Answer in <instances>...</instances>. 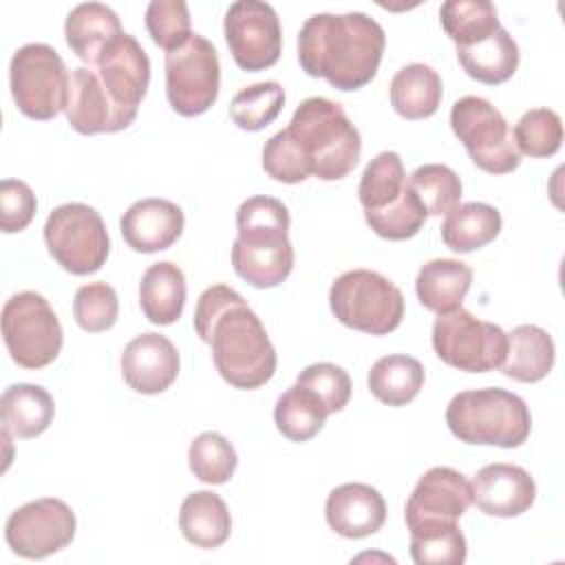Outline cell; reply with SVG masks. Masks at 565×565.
Returning <instances> with one entry per match:
<instances>
[{
	"label": "cell",
	"instance_id": "obj_1",
	"mask_svg": "<svg viewBox=\"0 0 565 565\" xmlns=\"http://www.w3.org/2000/svg\"><path fill=\"white\" fill-rule=\"evenodd\" d=\"M194 331L212 347L218 375L234 388H258L276 373V349L243 296L227 285L207 287L194 309Z\"/></svg>",
	"mask_w": 565,
	"mask_h": 565
},
{
	"label": "cell",
	"instance_id": "obj_2",
	"mask_svg": "<svg viewBox=\"0 0 565 565\" xmlns=\"http://www.w3.org/2000/svg\"><path fill=\"white\" fill-rule=\"evenodd\" d=\"M384 46V29L362 11L316 13L300 26L298 62L307 75L347 93L375 77Z\"/></svg>",
	"mask_w": 565,
	"mask_h": 565
},
{
	"label": "cell",
	"instance_id": "obj_3",
	"mask_svg": "<svg viewBox=\"0 0 565 565\" xmlns=\"http://www.w3.org/2000/svg\"><path fill=\"white\" fill-rule=\"evenodd\" d=\"M285 135L300 154L309 177L320 181L344 179L362 154L358 128L347 117L344 108L327 97L300 102Z\"/></svg>",
	"mask_w": 565,
	"mask_h": 565
},
{
	"label": "cell",
	"instance_id": "obj_4",
	"mask_svg": "<svg viewBox=\"0 0 565 565\" xmlns=\"http://www.w3.org/2000/svg\"><path fill=\"white\" fill-rule=\"evenodd\" d=\"M446 424L463 444L519 448L532 430L523 397L499 386L457 393L446 406Z\"/></svg>",
	"mask_w": 565,
	"mask_h": 565
},
{
	"label": "cell",
	"instance_id": "obj_5",
	"mask_svg": "<svg viewBox=\"0 0 565 565\" xmlns=\"http://www.w3.org/2000/svg\"><path fill=\"white\" fill-rule=\"evenodd\" d=\"M333 316L349 329L386 335L402 324L404 296L395 282L373 269H351L329 289Z\"/></svg>",
	"mask_w": 565,
	"mask_h": 565
},
{
	"label": "cell",
	"instance_id": "obj_6",
	"mask_svg": "<svg viewBox=\"0 0 565 565\" xmlns=\"http://www.w3.org/2000/svg\"><path fill=\"white\" fill-rule=\"evenodd\" d=\"M71 75L60 53L42 42L20 46L9 64V86L18 110L49 121L66 108Z\"/></svg>",
	"mask_w": 565,
	"mask_h": 565
},
{
	"label": "cell",
	"instance_id": "obj_7",
	"mask_svg": "<svg viewBox=\"0 0 565 565\" xmlns=\"http://www.w3.org/2000/svg\"><path fill=\"white\" fill-rule=\"evenodd\" d=\"M2 340L18 366L35 371L60 355L64 331L42 294L20 291L2 307Z\"/></svg>",
	"mask_w": 565,
	"mask_h": 565
},
{
	"label": "cell",
	"instance_id": "obj_8",
	"mask_svg": "<svg viewBox=\"0 0 565 565\" xmlns=\"http://www.w3.org/2000/svg\"><path fill=\"white\" fill-rule=\"evenodd\" d=\"M44 243L53 260L75 276L99 271L110 254L106 223L86 203L57 205L44 223Z\"/></svg>",
	"mask_w": 565,
	"mask_h": 565
},
{
	"label": "cell",
	"instance_id": "obj_9",
	"mask_svg": "<svg viewBox=\"0 0 565 565\" xmlns=\"http://www.w3.org/2000/svg\"><path fill=\"white\" fill-rule=\"evenodd\" d=\"M508 333L488 320H479L463 307L437 313L433 349L441 362L466 373H486L501 366Z\"/></svg>",
	"mask_w": 565,
	"mask_h": 565
},
{
	"label": "cell",
	"instance_id": "obj_10",
	"mask_svg": "<svg viewBox=\"0 0 565 565\" xmlns=\"http://www.w3.org/2000/svg\"><path fill=\"white\" fill-rule=\"evenodd\" d=\"M450 128L468 150L472 163L490 174L519 168L521 154L512 141L505 117L483 97L466 95L450 108Z\"/></svg>",
	"mask_w": 565,
	"mask_h": 565
},
{
	"label": "cell",
	"instance_id": "obj_11",
	"mask_svg": "<svg viewBox=\"0 0 565 565\" xmlns=\"http://www.w3.org/2000/svg\"><path fill=\"white\" fill-rule=\"evenodd\" d=\"M221 88V62L214 44L192 33L190 40L166 53V95L174 113L196 117L212 108Z\"/></svg>",
	"mask_w": 565,
	"mask_h": 565
},
{
	"label": "cell",
	"instance_id": "obj_12",
	"mask_svg": "<svg viewBox=\"0 0 565 565\" xmlns=\"http://www.w3.org/2000/svg\"><path fill=\"white\" fill-rule=\"evenodd\" d=\"M223 33L238 68L247 73L274 66L282 51V29L271 4L238 0L225 11Z\"/></svg>",
	"mask_w": 565,
	"mask_h": 565
},
{
	"label": "cell",
	"instance_id": "obj_13",
	"mask_svg": "<svg viewBox=\"0 0 565 565\" xmlns=\"http://www.w3.org/2000/svg\"><path fill=\"white\" fill-rule=\"evenodd\" d=\"M77 521L68 503L42 497L13 510L4 525V539L22 558H46L75 539Z\"/></svg>",
	"mask_w": 565,
	"mask_h": 565
},
{
	"label": "cell",
	"instance_id": "obj_14",
	"mask_svg": "<svg viewBox=\"0 0 565 565\" xmlns=\"http://www.w3.org/2000/svg\"><path fill=\"white\" fill-rule=\"evenodd\" d=\"M470 505V481L455 468L435 466L419 477L406 501V527L408 532H415L422 527L457 523Z\"/></svg>",
	"mask_w": 565,
	"mask_h": 565
},
{
	"label": "cell",
	"instance_id": "obj_15",
	"mask_svg": "<svg viewBox=\"0 0 565 565\" xmlns=\"http://www.w3.org/2000/svg\"><path fill=\"white\" fill-rule=\"evenodd\" d=\"M95 68L115 106L137 119L139 104L150 84V60L143 46L124 31L102 49Z\"/></svg>",
	"mask_w": 565,
	"mask_h": 565
},
{
	"label": "cell",
	"instance_id": "obj_16",
	"mask_svg": "<svg viewBox=\"0 0 565 565\" xmlns=\"http://www.w3.org/2000/svg\"><path fill=\"white\" fill-rule=\"evenodd\" d=\"M179 366L177 347L166 335L152 331L132 338L121 353L124 382L141 395H157L170 388Z\"/></svg>",
	"mask_w": 565,
	"mask_h": 565
},
{
	"label": "cell",
	"instance_id": "obj_17",
	"mask_svg": "<svg viewBox=\"0 0 565 565\" xmlns=\"http://www.w3.org/2000/svg\"><path fill=\"white\" fill-rule=\"evenodd\" d=\"M472 503L488 516L512 519L527 512L536 499L532 475L514 463H488L472 483Z\"/></svg>",
	"mask_w": 565,
	"mask_h": 565
},
{
	"label": "cell",
	"instance_id": "obj_18",
	"mask_svg": "<svg viewBox=\"0 0 565 565\" xmlns=\"http://www.w3.org/2000/svg\"><path fill=\"white\" fill-rule=\"evenodd\" d=\"M64 110L71 128L79 135L119 132L135 121V117L126 115L115 106L97 73L88 66H79L71 73L68 99Z\"/></svg>",
	"mask_w": 565,
	"mask_h": 565
},
{
	"label": "cell",
	"instance_id": "obj_19",
	"mask_svg": "<svg viewBox=\"0 0 565 565\" xmlns=\"http://www.w3.org/2000/svg\"><path fill=\"white\" fill-rule=\"evenodd\" d=\"M183 210L168 199L135 201L121 216V236L130 249L139 254H154L172 247L183 234Z\"/></svg>",
	"mask_w": 565,
	"mask_h": 565
},
{
	"label": "cell",
	"instance_id": "obj_20",
	"mask_svg": "<svg viewBox=\"0 0 565 565\" xmlns=\"http://www.w3.org/2000/svg\"><path fill=\"white\" fill-rule=\"evenodd\" d=\"M324 519L335 534L344 539H364L382 530L386 521V503L369 483H342L329 492Z\"/></svg>",
	"mask_w": 565,
	"mask_h": 565
},
{
	"label": "cell",
	"instance_id": "obj_21",
	"mask_svg": "<svg viewBox=\"0 0 565 565\" xmlns=\"http://www.w3.org/2000/svg\"><path fill=\"white\" fill-rule=\"evenodd\" d=\"M556 349L552 335L536 324H519L508 333L501 373L516 382H541L554 366Z\"/></svg>",
	"mask_w": 565,
	"mask_h": 565
},
{
	"label": "cell",
	"instance_id": "obj_22",
	"mask_svg": "<svg viewBox=\"0 0 565 565\" xmlns=\"http://www.w3.org/2000/svg\"><path fill=\"white\" fill-rule=\"evenodd\" d=\"M185 276L179 265L161 260L150 265L139 282V305L143 316L159 327L177 322L185 307Z\"/></svg>",
	"mask_w": 565,
	"mask_h": 565
},
{
	"label": "cell",
	"instance_id": "obj_23",
	"mask_svg": "<svg viewBox=\"0 0 565 565\" xmlns=\"http://www.w3.org/2000/svg\"><path fill=\"white\" fill-rule=\"evenodd\" d=\"M121 22L117 13L102 2H82L66 15L64 38L68 49L88 66L95 64L102 49L121 35Z\"/></svg>",
	"mask_w": 565,
	"mask_h": 565
},
{
	"label": "cell",
	"instance_id": "obj_24",
	"mask_svg": "<svg viewBox=\"0 0 565 565\" xmlns=\"http://www.w3.org/2000/svg\"><path fill=\"white\" fill-rule=\"evenodd\" d=\"M391 106L393 110L408 119H426L437 113L441 97H444V86L439 73L422 62H413L402 66L393 79H391Z\"/></svg>",
	"mask_w": 565,
	"mask_h": 565
},
{
	"label": "cell",
	"instance_id": "obj_25",
	"mask_svg": "<svg viewBox=\"0 0 565 565\" xmlns=\"http://www.w3.org/2000/svg\"><path fill=\"white\" fill-rule=\"evenodd\" d=\"M179 527L188 543L201 550L221 547L232 532V516L225 501L212 490H199L183 499Z\"/></svg>",
	"mask_w": 565,
	"mask_h": 565
},
{
	"label": "cell",
	"instance_id": "obj_26",
	"mask_svg": "<svg viewBox=\"0 0 565 565\" xmlns=\"http://www.w3.org/2000/svg\"><path fill=\"white\" fill-rule=\"evenodd\" d=\"M0 417L2 428L13 437L31 439L51 426L55 402L51 393L38 384H11L0 397Z\"/></svg>",
	"mask_w": 565,
	"mask_h": 565
},
{
	"label": "cell",
	"instance_id": "obj_27",
	"mask_svg": "<svg viewBox=\"0 0 565 565\" xmlns=\"http://www.w3.org/2000/svg\"><path fill=\"white\" fill-rule=\"evenodd\" d=\"M472 285V269L455 258H435L422 265L415 278V294L419 302L435 311L446 313L461 307Z\"/></svg>",
	"mask_w": 565,
	"mask_h": 565
},
{
	"label": "cell",
	"instance_id": "obj_28",
	"mask_svg": "<svg viewBox=\"0 0 565 565\" xmlns=\"http://www.w3.org/2000/svg\"><path fill=\"white\" fill-rule=\"evenodd\" d=\"M519 46L503 26L481 42L457 46V60L466 75L488 86L508 82L519 68Z\"/></svg>",
	"mask_w": 565,
	"mask_h": 565
},
{
	"label": "cell",
	"instance_id": "obj_29",
	"mask_svg": "<svg viewBox=\"0 0 565 565\" xmlns=\"http://www.w3.org/2000/svg\"><path fill=\"white\" fill-rule=\"evenodd\" d=\"M501 232V214L494 205L468 201L452 207L441 223V241L457 254H470L492 243Z\"/></svg>",
	"mask_w": 565,
	"mask_h": 565
},
{
	"label": "cell",
	"instance_id": "obj_30",
	"mask_svg": "<svg viewBox=\"0 0 565 565\" xmlns=\"http://www.w3.org/2000/svg\"><path fill=\"white\" fill-rule=\"evenodd\" d=\"M234 271L256 289H271L287 280L294 269V247L289 241L280 245H247L238 238L232 245Z\"/></svg>",
	"mask_w": 565,
	"mask_h": 565
},
{
	"label": "cell",
	"instance_id": "obj_31",
	"mask_svg": "<svg viewBox=\"0 0 565 565\" xmlns=\"http://www.w3.org/2000/svg\"><path fill=\"white\" fill-rule=\"evenodd\" d=\"M424 366L413 355H384L380 358L366 377L369 391L386 406H406L417 397L424 386Z\"/></svg>",
	"mask_w": 565,
	"mask_h": 565
},
{
	"label": "cell",
	"instance_id": "obj_32",
	"mask_svg": "<svg viewBox=\"0 0 565 565\" xmlns=\"http://www.w3.org/2000/svg\"><path fill=\"white\" fill-rule=\"evenodd\" d=\"M327 417H329V411L324 402L311 388L300 384L289 386L276 399V406H274L276 428L289 441H309L322 430Z\"/></svg>",
	"mask_w": 565,
	"mask_h": 565
},
{
	"label": "cell",
	"instance_id": "obj_33",
	"mask_svg": "<svg viewBox=\"0 0 565 565\" xmlns=\"http://www.w3.org/2000/svg\"><path fill=\"white\" fill-rule=\"evenodd\" d=\"M289 210L274 196H249L236 210L238 241L247 245H280L289 234Z\"/></svg>",
	"mask_w": 565,
	"mask_h": 565
},
{
	"label": "cell",
	"instance_id": "obj_34",
	"mask_svg": "<svg viewBox=\"0 0 565 565\" xmlns=\"http://www.w3.org/2000/svg\"><path fill=\"white\" fill-rule=\"evenodd\" d=\"M439 22L457 46L481 42L501 26L497 7L488 0H448L439 9Z\"/></svg>",
	"mask_w": 565,
	"mask_h": 565
},
{
	"label": "cell",
	"instance_id": "obj_35",
	"mask_svg": "<svg viewBox=\"0 0 565 565\" xmlns=\"http://www.w3.org/2000/svg\"><path fill=\"white\" fill-rule=\"evenodd\" d=\"M406 188V170L402 157L393 150L375 154L362 172L358 196L364 212H377L402 196Z\"/></svg>",
	"mask_w": 565,
	"mask_h": 565
},
{
	"label": "cell",
	"instance_id": "obj_36",
	"mask_svg": "<svg viewBox=\"0 0 565 565\" xmlns=\"http://www.w3.org/2000/svg\"><path fill=\"white\" fill-rule=\"evenodd\" d=\"M285 106V90L278 82H258L241 88L230 102V117L241 130L267 128Z\"/></svg>",
	"mask_w": 565,
	"mask_h": 565
},
{
	"label": "cell",
	"instance_id": "obj_37",
	"mask_svg": "<svg viewBox=\"0 0 565 565\" xmlns=\"http://www.w3.org/2000/svg\"><path fill=\"white\" fill-rule=\"evenodd\" d=\"M406 183L430 216L448 214L461 201V179L444 163L419 166L411 172Z\"/></svg>",
	"mask_w": 565,
	"mask_h": 565
},
{
	"label": "cell",
	"instance_id": "obj_38",
	"mask_svg": "<svg viewBox=\"0 0 565 565\" xmlns=\"http://www.w3.org/2000/svg\"><path fill=\"white\" fill-rule=\"evenodd\" d=\"M188 463L192 475L210 486L227 483L238 466L234 446L214 430L201 433L192 439L188 450Z\"/></svg>",
	"mask_w": 565,
	"mask_h": 565
},
{
	"label": "cell",
	"instance_id": "obj_39",
	"mask_svg": "<svg viewBox=\"0 0 565 565\" xmlns=\"http://www.w3.org/2000/svg\"><path fill=\"white\" fill-rule=\"evenodd\" d=\"M512 141L519 154L534 159L552 157L563 143V121L552 108H532L514 124Z\"/></svg>",
	"mask_w": 565,
	"mask_h": 565
},
{
	"label": "cell",
	"instance_id": "obj_40",
	"mask_svg": "<svg viewBox=\"0 0 565 565\" xmlns=\"http://www.w3.org/2000/svg\"><path fill=\"white\" fill-rule=\"evenodd\" d=\"M468 543L457 523L411 532V558L417 565H461Z\"/></svg>",
	"mask_w": 565,
	"mask_h": 565
},
{
	"label": "cell",
	"instance_id": "obj_41",
	"mask_svg": "<svg viewBox=\"0 0 565 565\" xmlns=\"http://www.w3.org/2000/svg\"><path fill=\"white\" fill-rule=\"evenodd\" d=\"M426 216L428 214H426L424 205L419 203L415 192L408 188V183H406L402 196L397 201H393L391 205H386L377 212H364L369 227L386 241L413 238L424 227Z\"/></svg>",
	"mask_w": 565,
	"mask_h": 565
},
{
	"label": "cell",
	"instance_id": "obj_42",
	"mask_svg": "<svg viewBox=\"0 0 565 565\" xmlns=\"http://www.w3.org/2000/svg\"><path fill=\"white\" fill-rule=\"evenodd\" d=\"M73 316H75V322L88 333L108 331L119 316L117 291L102 280L82 285L75 291Z\"/></svg>",
	"mask_w": 565,
	"mask_h": 565
},
{
	"label": "cell",
	"instance_id": "obj_43",
	"mask_svg": "<svg viewBox=\"0 0 565 565\" xmlns=\"http://www.w3.org/2000/svg\"><path fill=\"white\" fill-rule=\"evenodd\" d=\"M146 29L166 53L183 46L190 35V9L183 0H152L146 9Z\"/></svg>",
	"mask_w": 565,
	"mask_h": 565
},
{
	"label": "cell",
	"instance_id": "obj_44",
	"mask_svg": "<svg viewBox=\"0 0 565 565\" xmlns=\"http://www.w3.org/2000/svg\"><path fill=\"white\" fill-rule=\"evenodd\" d=\"M296 384L311 388L327 406L329 415L340 413L351 397V377L349 373L331 362H316L309 364L305 371L298 373Z\"/></svg>",
	"mask_w": 565,
	"mask_h": 565
},
{
	"label": "cell",
	"instance_id": "obj_45",
	"mask_svg": "<svg viewBox=\"0 0 565 565\" xmlns=\"http://www.w3.org/2000/svg\"><path fill=\"white\" fill-rule=\"evenodd\" d=\"M38 210L33 190L20 179H2L0 183V227L4 234H15L29 227Z\"/></svg>",
	"mask_w": 565,
	"mask_h": 565
},
{
	"label": "cell",
	"instance_id": "obj_46",
	"mask_svg": "<svg viewBox=\"0 0 565 565\" xmlns=\"http://www.w3.org/2000/svg\"><path fill=\"white\" fill-rule=\"evenodd\" d=\"M263 170L280 183H300L305 179H309V172L300 159V154L296 152V148L291 146L289 137L285 135V130L276 132L274 137H269L263 146Z\"/></svg>",
	"mask_w": 565,
	"mask_h": 565
}]
</instances>
